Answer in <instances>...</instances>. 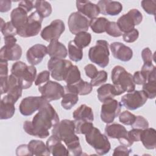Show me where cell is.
Returning a JSON list of instances; mask_svg holds the SVG:
<instances>
[{
    "label": "cell",
    "instance_id": "681fc988",
    "mask_svg": "<svg viewBox=\"0 0 156 156\" xmlns=\"http://www.w3.org/2000/svg\"><path fill=\"white\" fill-rule=\"evenodd\" d=\"M132 152V149L129 148L128 146L124 145H121L116 147L113 153V156H118V155H129L130 153Z\"/></svg>",
    "mask_w": 156,
    "mask_h": 156
},
{
    "label": "cell",
    "instance_id": "d4e9b609",
    "mask_svg": "<svg viewBox=\"0 0 156 156\" xmlns=\"http://www.w3.org/2000/svg\"><path fill=\"white\" fill-rule=\"evenodd\" d=\"M140 141L147 149H154L156 146V131L154 128L143 129L140 134Z\"/></svg>",
    "mask_w": 156,
    "mask_h": 156
},
{
    "label": "cell",
    "instance_id": "74e56055",
    "mask_svg": "<svg viewBox=\"0 0 156 156\" xmlns=\"http://www.w3.org/2000/svg\"><path fill=\"white\" fill-rule=\"evenodd\" d=\"M1 31L4 37H15L17 35V29L14 27L11 21L5 23L2 18H1Z\"/></svg>",
    "mask_w": 156,
    "mask_h": 156
},
{
    "label": "cell",
    "instance_id": "603a6c76",
    "mask_svg": "<svg viewBox=\"0 0 156 156\" xmlns=\"http://www.w3.org/2000/svg\"><path fill=\"white\" fill-rule=\"evenodd\" d=\"M46 146L54 156L69 155L68 149L62 144V141L52 135L47 140Z\"/></svg>",
    "mask_w": 156,
    "mask_h": 156
},
{
    "label": "cell",
    "instance_id": "f907efd6",
    "mask_svg": "<svg viewBox=\"0 0 156 156\" xmlns=\"http://www.w3.org/2000/svg\"><path fill=\"white\" fill-rule=\"evenodd\" d=\"M141 57L144 62V63H152V60L154 58V56L149 48H146L141 51Z\"/></svg>",
    "mask_w": 156,
    "mask_h": 156
},
{
    "label": "cell",
    "instance_id": "f1b7e54d",
    "mask_svg": "<svg viewBox=\"0 0 156 156\" xmlns=\"http://www.w3.org/2000/svg\"><path fill=\"white\" fill-rule=\"evenodd\" d=\"M74 120L85 121L93 122L94 120V114L91 108L86 104H82L77 108L73 113Z\"/></svg>",
    "mask_w": 156,
    "mask_h": 156
},
{
    "label": "cell",
    "instance_id": "836d02e7",
    "mask_svg": "<svg viewBox=\"0 0 156 156\" xmlns=\"http://www.w3.org/2000/svg\"><path fill=\"white\" fill-rule=\"evenodd\" d=\"M108 21V20L104 17L94 18L90 20V27L93 32L101 34L105 32V27Z\"/></svg>",
    "mask_w": 156,
    "mask_h": 156
},
{
    "label": "cell",
    "instance_id": "ffe728a7",
    "mask_svg": "<svg viewBox=\"0 0 156 156\" xmlns=\"http://www.w3.org/2000/svg\"><path fill=\"white\" fill-rule=\"evenodd\" d=\"M76 4L78 12L87 18H97L100 13L98 5L90 1H76Z\"/></svg>",
    "mask_w": 156,
    "mask_h": 156
},
{
    "label": "cell",
    "instance_id": "11a10c76",
    "mask_svg": "<svg viewBox=\"0 0 156 156\" xmlns=\"http://www.w3.org/2000/svg\"><path fill=\"white\" fill-rule=\"evenodd\" d=\"M133 80L135 84L143 85L146 82V80L140 71H136L133 75Z\"/></svg>",
    "mask_w": 156,
    "mask_h": 156
},
{
    "label": "cell",
    "instance_id": "2e32d148",
    "mask_svg": "<svg viewBox=\"0 0 156 156\" xmlns=\"http://www.w3.org/2000/svg\"><path fill=\"white\" fill-rule=\"evenodd\" d=\"M46 101L41 96H28L24 98L20 105V112L23 116H30L38 110Z\"/></svg>",
    "mask_w": 156,
    "mask_h": 156
},
{
    "label": "cell",
    "instance_id": "4dcf8cb0",
    "mask_svg": "<svg viewBox=\"0 0 156 156\" xmlns=\"http://www.w3.org/2000/svg\"><path fill=\"white\" fill-rule=\"evenodd\" d=\"M97 93L98 98L102 102L117 96L115 87L110 83H105L101 85L97 89Z\"/></svg>",
    "mask_w": 156,
    "mask_h": 156
},
{
    "label": "cell",
    "instance_id": "7a4b0ae2",
    "mask_svg": "<svg viewBox=\"0 0 156 156\" xmlns=\"http://www.w3.org/2000/svg\"><path fill=\"white\" fill-rule=\"evenodd\" d=\"M75 133L74 121L66 119L59 121L52 130V135L65 143L69 154L79 156L82 154V149Z\"/></svg>",
    "mask_w": 156,
    "mask_h": 156
},
{
    "label": "cell",
    "instance_id": "7dc6e473",
    "mask_svg": "<svg viewBox=\"0 0 156 156\" xmlns=\"http://www.w3.org/2000/svg\"><path fill=\"white\" fill-rule=\"evenodd\" d=\"M50 72L47 70L43 71L40 72L37 76L35 80V84L37 86H40L48 81L49 80Z\"/></svg>",
    "mask_w": 156,
    "mask_h": 156
},
{
    "label": "cell",
    "instance_id": "4fadbf2b",
    "mask_svg": "<svg viewBox=\"0 0 156 156\" xmlns=\"http://www.w3.org/2000/svg\"><path fill=\"white\" fill-rule=\"evenodd\" d=\"M147 100V98L143 90H134L122 96L121 104L128 110H135L141 107Z\"/></svg>",
    "mask_w": 156,
    "mask_h": 156
},
{
    "label": "cell",
    "instance_id": "ab89813d",
    "mask_svg": "<svg viewBox=\"0 0 156 156\" xmlns=\"http://www.w3.org/2000/svg\"><path fill=\"white\" fill-rule=\"evenodd\" d=\"M142 90L147 99H154L156 96V80H149L144 83Z\"/></svg>",
    "mask_w": 156,
    "mask_h": 156
},
{
    "label": "cell",
    "instance_id": "d6a6232c",
    "mask_svg": "<svg viewBox=\"0 0 156 156\" xmlns=\"http://www.w3.org/2000/svg\"><path fill=\"white\" fill-rule=\"evenodd\" d=\"M81 79L80 72L76 65H72L68 70L63 80L67 85H73Z\"/></svg>",
    "mask_w": 156,
    "mask_h": 156
},
{
    "label": "cell",
    "instance_id": "8d00e7d4",
    "mask_svg": "<svg viewBox=\"0 0 156 156\" xmlns=\"http://www.w3.org/2000/svg\"><path fill=\"white\" fill-rule=\"evenodd\" d=\"M35 8L43 18L50 16L52 11L51 4L46 1H35Z\"/></svg>",
    "mask_w": 156,
    "mask_h": 156
},
{
    "label": "cell",
    "instance_id": "44dd1931",
    "mask_svg": "<svg viewBox=\"0 0 156 156\" xmlns=\"http://www.w3.org/2000/svg\"><path fill=\"white\" fill-rule=\"evenodd\" d=\"M99 8L100 13L105 15L116 16L122 10V4L118 1L101 0L97 4Z\"/></svg>",
    "mask_w": 156,
    "mask_h": 156
},
{
    "label": "cell",
    "instance_id": "1f68e13d",
    "mask_svg": "<svg viewBox=\"0 0 156 156\" xmlns=\"http://www.w3.org/2000/svg\"><path fill=\"white\" fill-rule=\"evenodd\" d=\"M78 101V94L65 90V93L62 96L61 101V105L65 110H70L77 104Z\"/></svg>",
    "mask_w": 156,
    "mask_h": 156
},
{
    "label": "cell",
    "instance_id": "52a82bcc",
    "mask_svg": "<svg viewBox=\"0 0 156 156\" xmlns=\"http://www.w3.org/2000/svg\"><path fill=\"white\" fill-rule=\"evenodd\" d=\"M43 19V18L37 11L32 12L28 16L26 23L17 30V35L24 38L37 35L41 29Z\"/></svg>",
    "mask_w": 156,
    "mask_h": 156
},
{
    "label": "cell",
    "instance_id": "e575fe53",
    "mask_svg": "<svg viewBox=\"0 0 156 156\" xmlns=\"http://www.w3.org/2000/svg\"><path fill=\"white\" fill-rule=\"evenodd\" d=\"M68 55L69 58L75 62L80 61L83 58V51L78 48L73 42V40L69 41L68 44Z\"/></svg>",
    "mask_w": 156,
    "mask_h": 156
},
{
    "label": "cell",
    "instance_id": "d6986e66",
    "mask_svg": "<svg viewBox=\"0 0 156 156\" xmlns=\"http://www.w3.org/2000/svg\"><path fill=\"white\" fill-rule=\"evenodd\" d=\"M110 48L113 56L122 62H128L133 57L132 49L121 42L111 43Z\"/></svg>",
    "mask_w": 156,
    "mask_h": 156
},
{
    "label": "cell",
    "instance_id": "b9f144b4",
    "mask_svg": "<svg viewBox=\"0 0 156 156\" xmlns=\"http://www.w3.org/2000/svg\"><path fill=\"white\" fill-rule=\"evenodd\" d=\"M107 73L104 70L99 71L97 75L93 78L91 79L90 83L93 87L99 86L101 84L105 83L107 80Z\"/></svg>",
    "mask_w": 156,
    "mask_h": 156
},
{
    "label": "cell",
    "instance_id": "7c38bea8",
    "mask_svg": "<svg viewBox=\"0 0 156 156\" xmlns=\"http://www.w3.org/2000/svg\"><path fill=\"white\" fill-rule=\"evenodd\" d=\"M121 104L113 98L109 99L104 101L101 105V119L106 123L110 124L113 122L120 113L121 109Z\"/></svg>",
    "mask_w": 156,
    "mask_h": 156
},
{
    "label": "cell",
    "instance_id": "6da1fadb",
    "mask_svg": "<svg viewBox=\"0 0 156 156\" xmlns=\"http://www.w3.org/2000/svg\"><path fill=\"white\" fill-rule=\"evenodd\" d=\"M38 111L32 121H26L23 123V129L30 135L46 138L49 135V130L59 122L58 115L47 101Z\"/></svg>",
    "mask_w": 156,
    "mask_h": 156
},
{
    "label": "cell",
    "instance_id": "ac0fdd59",
    "mask_svg": "<svg viewBox=\"0 0 156 156\" xmlns=\"http://www.w3.org/2000/svg\"><path fill=\"white\" fill-rule=\"evenodd\" d=\"M46 54L47 47L41 44H36L27 50L26 58L31 65H37L41 62Z\"/></svg>",
    "mask_w": 156,
    "mask_h": 156
},
{
    "label": "cell",
    "instance_id": "ba28073f",
    "mask_svg": "<svg viewBox=\"0 0 156 156\" xmlns=\"http://www.w3.org/2000/svg\"><path fill=\"white\" fill-rule=\"evenodd\" d=\"M15 37H4L5 45L0 51V60L6 61H15L19 60L22 55L21 47L16 44Z\"/></svg>",
    "mask_w": 156,
    "mask_h": 156
},
{
    "label": "cell",
    "instance_id": "d590c367",
    "mask_svg": "<svg viewBox=\"0 0 156 156\" xmlns=\"http://www.w3.org/2000/svg\"><path fill=\"white\" fill-rule=\"evenodd\" d=\"M91 41V35L87 32H82L76 35L73 42L79 48L83 49L88 46Z\"/></svg>",
    "mask_w": 156,
    "mask_h": 156
},
{
    "label": "cell",
    "instance_id": "816d5d0a",
    "mask_svg": "<svg viewBox=\"0 0 156 156\" xmlns=\"http://www.w3.org/2000/svg\"><path fill=\"white\" fill-rule=\"evenodd\" d=\"M18 7L28 13L35 7V1H21L19 2Z\"/></svg>",
    "mask_w": 156,
    "mask_h": 156
},
{
    "label": "cell",
    "instance_id": "30bf717a",
    "mask_svg": "<svg viewBox=\"0 0 156 156\" xmlns=\"http://www.w3.org/2000/svg\"><path fill=\"white\" fill-rule=\"evenodd\" d=\"M142 20L141 13L138 10L133 9L119 17L116 23L121 32L124 33L135 29V26L140 24Z\"/></svg>",
    "mask_w": 156,
    "mask_h": 156
},
{
    "label": "cell",
    "instance_id": "83f0119b",
    "mask_svg": "<svg viewBox=\"0 0 156 156\" xmlns=\"http://www.w3.org/2000/svg\"><path fill=\"white\" fill-rule=\"evenodd\" d=\"M15 103L10 101L6 96L3 97L0 104V118L1 119H8L11 118L15 114Z\"/></svg>",
    "mask_w": 156,
    "mask_h": 156
},
{
    "label": "cell",
    "instance_id": "8fae6325",
    "mask_svg": "<svg viewBox=\"0 0 156 156\" xmlns=\"http://www.w3.org/2000/svg\"><path fill=\"white\" fill-rule=\"evenodd\" d=\"M73 65L68 60L51 58L48 62V68L51 77L57 81L63 80L68 69Z\"/></svg>",
    "mask_w": 156,
    "mask_h": 156
},
{
    "label": "cell",
    "instance_id": "60d3db41",
    "mask_svg": "<svg viewBox=\"0 0 156 156\" xmlns=\"http://www.w3.org/2000/svg\"><path fill=\"white\" fill-rule=\"evenodd\" d=\"M105 32L110 36L119 37L122 35L123 33L120 30L117 23L114 21H108L105 27Z\"/></svg>",
    "mask_w": 156,
    "mask_h": 156
},
{
    "label": "cell",
    "instance_id": "f6af8a7d",
    "mask_svg": "<svg viewBox=\"0 0 156 156\" xmlns=\"http://www.w3.org/2000/svg\"><path fill=\"white\" fill-rule=\"evenodd\" d=\"M139 37V32L136 29H133L122 34L123 40L126 43H133Z\"/></svg>",
    "mask_w": 156,
    "mask_h": 156
},
{
    "label": "cell",
    "instance_id": "9a60e30c",
    "mask_svg": "<svg viewBox=\"0 0 156 156\" xmlns=\"http://www.w3.org/2000/svg\"><path fill=\"white\" fill-rule=\"evenodd\" d=\"M127 132L124 126L118 123L108 124L105 128V133L107 136L110 138L118 139L122 145L130 147L133 143L128 138Z\"/></svg>",
    "mask_w": 156,
    "mask_h": 156
},
{
    "label": "cell",
    "instance_id": "cb8c5ba5",
    "mask_svg": "<svg viewBox=\"0 0 156 156\" xmlns=\"http://www.w3.org/2000/svg\"><path fill=\"white\" fill-rule=\"evenodd\" d=\"M48 54L51 58H65L68 54V51L65 46L58 41L54 40L50 41L47 46Z\"/></svg>",
    "mask_w": 156,
    "mask_h": 156
},
{
    "label": "cell",
    "instance_id": "6f0895ef",
    "mask_svg": "<svg viewBox=\"0 0 156 156\" xmlns=\"http://www.w3.org/2000/svg\"><path fill=\"white\" fill-rule=\"evenodd\" d=\"M12 7V1L9 0L0 1V12H7L9 11Z\"/></svg>",
    "mask_w": 156,
    "mask_h": 156
},
{
    "label": "cell",
    "instance_id": "9f6ffc18",
    "mask_svg": "<svg viewBox=\"0 0 156 156\" xmlns=\"http://www.w3.org/2000/svg\"><path fill=\"white\" fill-rule=\"evenodd\" d=\"M8 72L7 61L0 60V77L8 76Z\"/></svg>",
    "mask_w": 156,
    "mask_h": 156
},
{
    "label": "cell",
    "instance_id": "7402d4cb",
    "mask_svg": "<svg viewBox=\"0 0 156 156\" xmlns=\"http://www.w3.org/2000/svg\"><path fill=\"white\" fill-rule=\"evenodd\" d=\"M23 88L18 83L17 78L12 74L9 76L7 82V91L5 95L15 104L22 95Z\"/></svg>",
    "mask_w": 156,
    "mask_h": 156
},
{
    "label": "cell",
    "instance_id": "f546056e",
    "mask_svg": "<svg viewBox=\"0 0 156 156\" xmlns=\"http://www.w3.org/2000/svg\"><path fill=\"white\" fill-rule=\"evenodd\" d=\"M29 149L32 155L49 156L51 154L46 144L40 140H32L28 143Z\"/></svg>",
    "mask_w": 156,
    "mask_h": 156
},
{
    "label": "cell",
    "instance_id": "db71d44e",
    "mask_svg": "<svg viewBox=\"0 0 156 156\" xmlns=\"http://www.w3.org/2000/svg\"><path fill=\"white\" fill-rule=\"evenodd\" d=\"M16 155H32L27 144H21L16 149Z\"/></svg>",
    "mask_w": 156,
    "mask_h": 156
},
{
    "label": "cell",
    "instance_id": "4316f807",
    "mask_svg": "<svg viewBox=\"0 0 156 156\" xmlns=\"http://www.w3.org/2000/svg\"><path fill=\"white\" fill-rule=\"evenodd\" d=\"M27 13L23 9L18 7L14 9L10 13V21L17 29L21 28L28 20Z\"/></svg>",
    "mask_w": 156,
    "mask_h": 156
},
{
    "label": "cell",
    "instance_id": "277c9868",
    "mask_svg": "<svg viewBox=\"0 0 156 156\" xmlns=\"http://www.w3.org/2000/svg\"><path fill=\"white\" fill-rule=\"evenodd\" d=\"M11 73L17 78L23 89H28L36 79L37 69L34 65H27L21 61H18L13 64Z\"/></svg>",
    "mask_w": 156,
    "mask_h": 156
},
{
    "label": "cell",
    "instance_id": "9c48e42d",
    "mask_svg": "<svg viewBox=\"0 0 156 156\" xmlns=\"http://www.w3.org/2000/svg\"><path fill=\"white\" fill-rule=\"evenodd\" d=\"M38 90L41 96L48 102L60 99L65 93L64 87L59 83L52 80L38 86Z\"/></svg>",
    "mask_w": 156,
    "mask_h": 156
},
{
    "label": "cell",
    "instance_id": "bcb514c9",
    "mask_svg": "<svg viewBox=\"0 0 156 156\" xmlns=\"http://www.w3.org/2000/svg\"><path fill=\"white\" fill-rule=\"evenodd\" d=\"M133 129H144L149 127V122L147 120L142 116H136V119L134 122L131 125Z\"/></svg>",
    "mask_w": 156,
    "mask_h": 156
},
{
    "label": "cell",
    "instance_id": "ee69618b",
    "mask_svg": "<svg viewBox=\"0 0 156 156\" xmlns=\"http://www.w3.org/2000/svg\"><path fill=\"white\" fill-rule=\"evenodd\" d=\"M141 5L144 12L147 14L155 16L156 10V1H142L141 2Z\"/></svg>",
    "mask_w": 156,
    "mask_h": 156
},
{
    "label": "cell",
    "instance_id": "7bdbcfd3",
    "mask_svg": "<svg viewBox=\"0 0 156 156\" xmlns=\"http://www.w3.org/2000/svg\"><path fill=\"white\" fill-rule=\"evenodd\" d=\"M136 116L129 111H124L119 116V121L124 125L131 126L135 121Z\"/></svg>",
    "mask_w": 156,
    "mask_h": 156
},
{
    "label": "cell",
    "instance_id": "f5cc1de1",
    "mask_svg": "<svg viewBox=\"0 0 156 156\" xmlns=\"http://www.w3.org/2000/svg\"><path fill=\"white\" fill-rule=\"evenodd\" d=\"M86 76L91 79H93L98 74V71L96 67L93 64H88L84 67Z\"/></svg>",
    "mask_w": 156,
    "mask_h": 156
},
{
    "label": "cell",
    "instance_id": "5b68a950",
    "mask_svg": "<svg viewBox=\"0 0 156 156\" xmlns=\"http://www.w3.org/2000/svg\"><path fill=\"white\" fill-rule=\"evenodd\" d=\"M85 135L87 143L94 148L98 155H102L109 152L111 145L108 139L98 128L93 127Z\"/></svg>",
    "mask_w": 156,
    "mask_h": 156
},
{
    "label": "cell",
    "instance_id": "8992f818",
    "mask_svg": "<svg viewBox=\"0 0 156 156\" xmlns=\"http://www.w3.org/2000/svg\"><path fill=\"white\" fill-rule=\"evenodd\" d=\"M109 55L108 43L104 40L96 41V45L91 47L88 51L90 60L102 68L108 65Z\"/></svg>",
    "mask_w": 156,
    "mask_h": 156
},
{
    "label": "cell",
    "instance_id": "484cf974",
    "mask_svg": "<svg viewBox=\"0 0 156 156\" xmlns=\"http://www.w3.org/2000/svg\"><path fill=\"white\" fill-rule=\"evenodd\" d=\"M64 88L66 91L73 92L78 95L84 96L91 92L93 86L90 83L84 81L81 79L79 82L73 85H66L64 87Z\"/></svg>",
    "mask_w": 156,
    "mask_h": 156
},
{
    "label": "cell",
    "instance_id": "c3c4849f",
    "mask_svg": "<svg viewBox=\"0 0 156 156\" xmlns=\"http://www.w3.org/2000/svg\"><path fill=\"white\" fill-rule=\"evenodd\" d=\"M143 129H133L127 132L128 138L132 143L140 141V134Z\"/></svg>",
    "mask_w": 156,
    "mask_h": 156
},
{
    "label": "cell",
    "instance_id": "f35d334b",
    "mask_svg": "<svg viewBox=\"0 0 156 156\" xmlns=\"http://www.w3.org/2000/svg\"><path fill=\"white\" fill-rule=\"evenodd\" d=\"M74 121L75 124V132L78 134L85 135L94 127L92 122L80 120H74Z\"/></svg>",
    "mask_w": 156,
    "mask_h": 156
},
{
    "label": "cell",
    "instance_id": "3957f363",
    "mask_svg": "<svg viewBox=\"0 0 156 156\" xmlns=\"http://www.w3.org/2000/svg\"><path fill=\"white\" fill-rule=\"evenodd\" d=\"M111 78L117 96L135 90V83L133 80V76L124 67L119 65L115 66L112 71Z\"/></svg>",
    "mask_w": 156,
    "mask_h": 156
},
{
    "label": "cell",
    "instance_id": "5bb4252c",
    "mask_svg": "<svg viewBox=\"0 0 156 156\" xmlns=\"http://www.w3.org/2000/svg\"><path fill=\"white\" fill-rule=\"evenodd\" d=\"M68 25L71 33L76 35L82 32H87L90 27V20L79 12H75L69 15Z\"/></svg>",
    "mask_w": 156,
    "mask_h": 156
},
{
    "label": "cell",
    "instance_id": "e0dca14e",
    "mask_svg": "<svg viewBox=\"0 0 156 156\" xmlns=\"http://www.w3.org/2000/svg\"><path fill=\"white\" fill-rule=\"evenodd\" d=\"M65 26L63 21L57 19L42 29L40 35L44 40L51 41L54 40H58L65 31Z\"/></svg>",
    "mask_w": 156,
    "mask_h": 156
}]
</instances>
